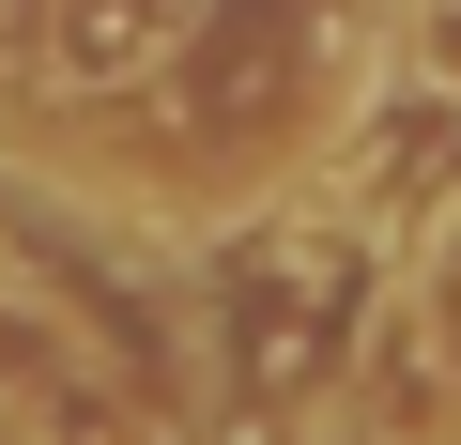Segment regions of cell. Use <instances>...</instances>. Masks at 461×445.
<instances>
[{"label": "cell", "instance_id": "2", "mask_svg": "<svg viewBox=\"0 0 461 445\" xmlns=\"http://www.w3.org/2000/svg\"><path fill=\"white\" fill-rule=\"evenodd\" d=\"M415 77L461 93V0H415Z\"/></svg>", "mask_w": 461, "mask_h": 445}, {"label": "cell", "instance_id": "1", "mask_svg": "<svg viewBox=\"0 0 461 445\" xmlns=\"http://www.w3.org/2000/svg\"><path fill=\"white\" fill-rule=\"evenodd\" d=\"M185 16L200 0H62V62L77 77H139L154 47H185Z\"/></svg>", "mask_w": 461, "mask_h": 445}]
</instances>
